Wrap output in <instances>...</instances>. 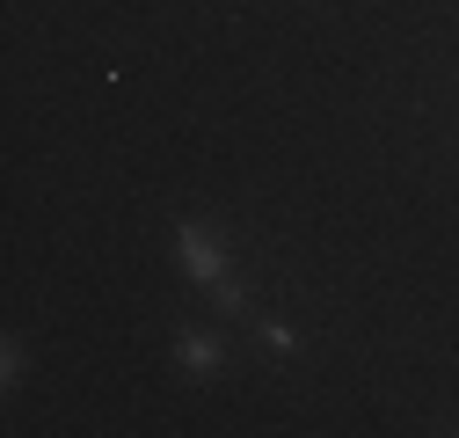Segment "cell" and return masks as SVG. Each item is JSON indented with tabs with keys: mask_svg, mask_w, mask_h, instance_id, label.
<instances>
[{
	"mask_svg": "<svg viewBox=\"0 0 459 438\" xmlns=\"http://www.w3.org/2000/svg\"><path fill=\"white\" fill-rule=\"evenodd\" d=\"M176 256H183V270H190L204 293L234 285V278H226V249H219V234H212V227H197V219H183V227H176Z\"/></svg>",
	"mask_w": 459,
	"mask_h": 438,
	"instance_id": "cell-1",
	"label": "cell"
},
{
	"mask_svg": "<svg viewBox=\"0 0 459 438\" xmlns=\"http://www.w3.org/2000/svg\"><path fill=\"white\" fill-rule=\"evenodd\" d=\"M183 365H190V372H219V365H226L219 337H204V328H197V337H183Z\"/></svg>",
	"mask_w": 459,
	"mask_h": 438,
	"instance_id": "cell-2",
	"label": "cell"
}]
</instances>
